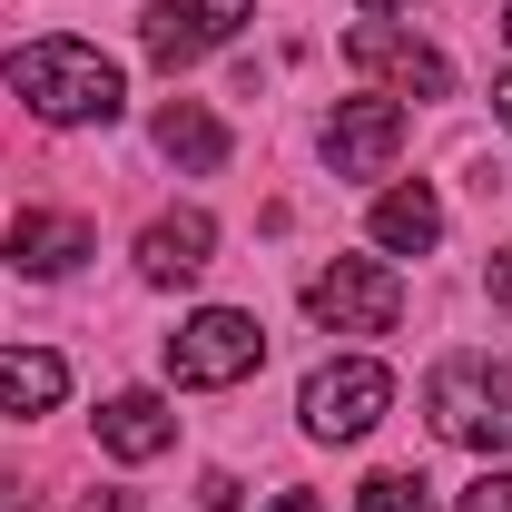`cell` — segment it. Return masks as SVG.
<instances>
[{
    "instance_id": "6da1fadb",
    "label": "cell",
    "mask_w": 512,
    "mask_h": 512,
    "mask_svg": "<svg viewBox=\"0 0 512 512\" xmlns=\"http://www.w3.org/2000/svg\"><path fill=\"white\" fill-rule=\"evenodd\" d=\"M10 89H20V109L50 128H109L128 109V79L109 50H89V40H20L10 50Z\"/></svg>"
},
{
    "instance_id": "7a4b0ae2",
    "label": "cell",
    "mask_w": 512,
    "mask_h": 512,
    "mask_svg": "<svg viewBox=\"0 0 512 512\" xmlns=\"http://www.w3.org/2000/svg\"><path fill=\"white\" fill-rule=\"evenodd\" d=\"M424 414L463 453H512V365H493V355H444L424 375Z\"/></svg>"
},
{
    "instance_id": "3957f363",
    "label": "cell",
    "mask_w": 512,
    "mask_h": 512,
    "mask_svg": "<svg viewBox=\"0 0 512 512\" xmlns=\"http://www.w3.org/2000/svg\"><path fill=\"white\" fill-rule=\"evenodd\" d=\"M266 365V325L247 306H197L178 335H168V384L188 394H217V384H247Z\"/></svg>"
},
{
    "instance_id": "277c9868",
    "label": "cell",
    "mask_w": 512,
    "mask_h": 512,
    "mask_svg": "<svg viewBox=\"0 0 512 512\" xmlns=\"http://www.w3.org/2000/svg\"><path fill=\"white\" fill-rule=\"evenodd\" d=\"M384 404H394V375H384L375 355H335V365H316L306 394H296V414H306L316 444H365L384 424Z\"/></svg>"
},
{
    "instance_id": "5b68a950",
    "label": "cell",
    "mask_w": 512,
    "mask_h": 512,
    "mask_svg": "<svg viewBox=\"0 0 512 512\" xmlns=\"http://www.w3.org/2000/svg\"><path fill=\"white\" fill-rule=\"evenodd\" d=\"M306 316L325 335H394L404 286H394V266H375V256H335V266L306 276Z\"/></svg>"
},
{
    "instance_id": "8992f818",
    "label": "cell",
    "mask_w": 512,
    "mask_h": 512,
    "mask_svg": "<svg viewBox=\"0 0 512 512\" xmlns=\"http://www.w3.org/2000/svg\"><path fill=\"white\" fill-rule=\"evenodd\" d=\"M345 60L365 69V79H384L394 99H453V60L434 40L394 30V20H355V30H345Z\"/></svg>"
},
{
    "instance_id": "52a82bcc",
    "label": "cell",
    "mask_w": 512,
    "mask_h": 512,
    "mask_svg": "<svg viewBox=\"0 0 512 512\" xmlns=\"http://www.w3.org/2000/svg\"><path fill=\"white\" fill-rule=\"evenodd\" d=\"M256 0H158L148 20H138V50L158 69H197L207 50H227L237 40V20H247Z\"/></svg>"
},
{
    "instance_id": "ba28073f",
    "label": "cell",
    "mask_w": 512,
    "mask_h": 512,
    "mask_svg": "<svg viewBox=\"0 0 512 512\" xmlns=\"http://www.w3.org/2000/svg\"><path fill=\"white\" fill-rule=\"evenodd\" d=\"M404 158V99H345L325 119V168L335 178H384Z\"/></svg>"
},
{
    "instance_id": "9c48e42d",
    "label": "cell",
    "mask_w": 512,
    "mask_h": 512,
    "mask_svg": "<svg viewBox=\"0 0 512 512\" xmlns=\"http://www.w3.org/2000/svg\"><path fill=\"white\" fill-rule=\"evenodd\" d=\"M89 247H99V237H89V217H69V207H20V217H10V266L40 276V286L69 276Z\"/></svg>"
},
{
    "instance_id": "30bf717a",
    "label": "cell",
    "mask_w": 512,
    "mask_h": 512,
    "mask_svg": "<svg viewBox=\"0 0 512 512\" xmlns=\"http://www.w3.org/2000/svg\"><path fill=\"white\" fill-rule=\"evenodd\" d=\"M207 256H217V217H207V207H168V217H148V237H138V276H148V286H188Z\"/></svg>"
},
{
    "instance_id": "8fae6325",
    "label": "cell",
    "mask_w": 512,
    "mask_h": 512,
    "mask_svg": "<svg viewBox=\"0 0 512 512\" xmlns=\"http://www.w3.org/2000/svg\"><path fill=\"white\" fill-rule=\"evenodd\" d=\"M148 138H158V158L188 168V178H217V168H227V119H217L207 99H168Z\"/></svg>"
},
{
    "instance_id": "7c38bea8",
    "label": "cell",
    "mask_w": 512,
    "mask_h": 512,
    "mask_svg": "<svg viewBox=\"0 0 512 512\" xmlns=\"http://www.w3.org/2000/svg\"><path fill=\"white\" fill-rule=\"evenodd\" d=\"M99 444L119 453V463H158V453L178 444L168 394H109V404H99Z\"/></svg>"
},
{
    "instance_id": "4fadbf2b",
    "label": "cell",
    "mask_w": 512,
    "mask_h": 512,
    "mask_svg": "<svg viewBox=\"0 0 512 512\" xmlns=\"http://www.w3.org/2000/svg\"><path fill=\"white\" fill-rule=\"evenodd\" d=\"M365 227H375L384 256H424L434 237H444V197H434V188H384Z\"/></svg>"
},
{
    "instance_id": "5bb4252c",
    "label": "cell",
    "mask_w": 512,
    "mask_h": 512,
    "mask_svg": "<svg viewBox=\"0 0 512 512\" xmlns=\"http://www.w3.org/2000/svg\"><path fill=\"white\" fill-rule=\"evenodd\" d=\"M60 394H69V365L50 345H10L0 355V414H50Z\"/></svg>"
},
{
    "instance_id": "9a60e30c",
    "label": "cell",
    "mask_w": 512,
    "mask_h": 512,
    "mask_svg": "<svg viewBox=\"0 0 512 512\" xmlns=\"http://www.w3.org/2000/svg\"><path fill=\"white\" fill-rule=\"evenodd\" d=\"M355 512H434V483H424V473H375V483L355 493Z\"/></svg>"
},
{
    "instance_id": "2e32d148",
    "label": "cell",
    "mask_w": 512,
    "mask_h": 512,
    "mask_svg": "<svg viewBox=\"0 0 512 512\" xmlns=\"http://www.w3.org/2000/svg\"><path fill=\"white\" fill-rule=\"evenodd\" d=\"M453 512H512V473H483V483H463V503Z\"/></svg>"
},
{
    "instance_id": "e0dca14e",
    "label": "cell",
    "mask_w": 512,
    "mask_h": 512,
    "mask_svg": "<svg viewBox=\"0 0 512 512\" xmlns=\"http://www.w3.org/2000/svg\"><path fill=\"white\" fill-rule=\"evenodd\" d=\"M493 306H503V316H512V247L493 256Z\"/></svg>"
},
{
    "instance_id": "ac0fdd59",
    "label": "cell",
    "mask_w": 512,
    "mask_h": 512,
    "mask_svg": "<svg viewBox=\"0 0 512 512\" xmlns=\"http://www.w3.org/2000/svg\"><path fill=\"white\" fill-rule=\"evenodd\" d=\"M266 512H325V503H316V493H276Z\"/></svg>"
},
{
    "instance_id": "d6986e66",
    "label": "cell",
    "mask_w": 512,
    "mask_h": 512,
    "mask_svg": "<svg viewBox=\"0 0 512 512\" xmlns=\"http://www.w3.org/2000/svg\"><path fill=\"white\" fill-rule=\"evenodd\" d=\"M79 512H138V503H128V493H89Z\"/></svg>"
},
{
    "instance_id": "ffe728a7",
    "label": "cell",
    "mask_w": 512,
    "mask_h": 512,
    "mask_svg": "<svg viewBox=\"0 0 512 512\" xmlns=\"http://www.w3.org/2000/svg\"><path fill=\"white\" fill-rule=\"evenodd\" d=\"M0 512H30V493H20V483H10V473H0Z\"/></svg>"
},
{
    "instance_id": "44dd1931",
    "label": "cell",
    "mask_w": 512,
    "mask_h": 512,
    "mask_svg": "<svg viewBox=\"0 0 512 512\" xmlns=\"http://www.w3.org/2000/svg\"><path fill=\"white\" fill-rule=\"evenodd\" d=\"M493 119H503V128H512V79H503V89H493Z\"/></svg>"
},
{
    "instance_id": "7402d4cb",
    "label": "cell",
    "mask_w": 512,
    "mask_h": 512,
    "mask_svg": "<svg viewBox=\"0 0 512 512\" xmlns=\"http://www.w3.org/2000/svg\"><path fill=\"white\" fill-rule=\"evenodd\" d=\"M365 10H375V20H384V10H414V0H365Z\"/></svg>"
},
{
    "instance_id": "603a6c76",
    "label": "cell",
    "mask_w": 512,
    "mask_h": 512,
    "mask_svg": "<svg viewBox=\"0 0 512 512\" xmlns=\"http://www.w3.org/2000/svg\"><path fill=\"white\" fill-rule=\"evenodd\" d=\"M503 40H512V10H503Z\"/></svg>"
}]
</instances>
